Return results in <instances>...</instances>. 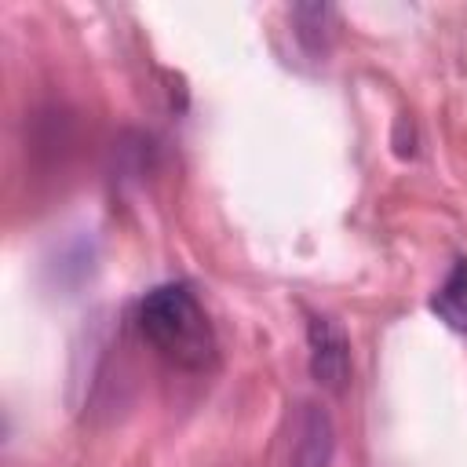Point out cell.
<instances>
[{"instance_id":"cell-1","label":"cell","mask_w":467,"mask_h":467,"mask_svg":"<svg viewBox=\"0 0 467 467\" xmlns=\"http://www.w3.org/2000/svg\"><path fill=\"white\" fill-rule=\"evenodd\" d=\"M142 336L175 365L204 368L215 354L212 325L186 285H157L139 299Z\"/></svg>"},{"instance_id":"cell-4","label":"cell","mask_w":467,"mask_h":467,"mask_svg":"<svg viewBox=\"0 0 467 467\" xmlns=\"http://www.w3.org/2000/svg\"><path fill=\"white\" fill-rule=\"evenodd\" d=\"M292 26H296V40L310 51V55H325L336 40V7L332 4H296L292 11Z\"/></svg>"},{"instance_id":"cell-5","label":"cell","mask_w":467,"mask_h":467,"mask_svg":"<svg viewBox=\"0 0 467 467\" xmlns=\"http://www.w3.org/2000/svg\"><path fill=\"white\" fill-rule=\"evenodd\" d=\"M431 310L438 314V321H445L452 332L467 336V259H456L449 277L441 281V288H434L431 296Z\"/></svg>"},{"instance_id":"cell-2","label":"cell","mask_w":467,"mask_h":467,"mask_svg":"<svg viewBox=\"0 0 467 467\" xmlns=\"http://www.w3.org/2000/svg\"><path fill=\"white\" fill-rule=\"evenodd\" d=\"M306 347H310V376L325 390L339 394L350 379V339H347L343 325L336 317H325V314L310 317Z\"/></svg>"},{"instance_id":"cell-3","label":"cell","mask_w":467,"mask_h":467,"mask_svg":"<svg viewBox=\"0 0 467 467\" xmlns=\"http://www.w3.org/2000/svg\"><path fill=\"white\" fill-rule=\"evenodd\" d=\"M332 452H336L332 416L317 401H306L299 409V420H296V438H292L288 467H328Z\"/></svg>"}]
</instances>
